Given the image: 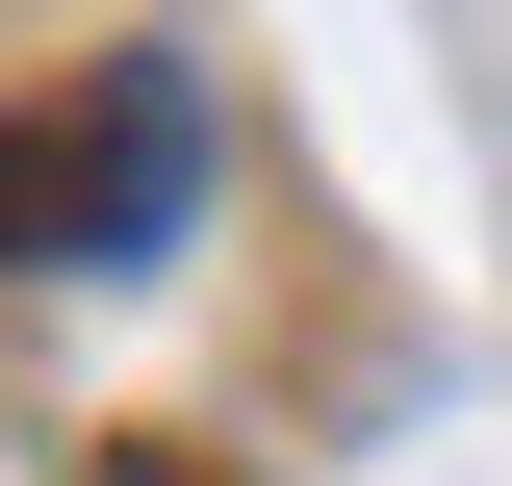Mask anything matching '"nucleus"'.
Masks as SVG:
<instances>
[{"label": "nucleus", "instance_id": "nucleus-1", "mask_svg": "<svg viewBox=\"0 0 512 486\" xmlns=\"http://www.w3.org/2000/svg\"><path fill=\"white\" fill-rule=\"evenodd\" d=\"M205 205V77L180 52H103L77 103L0 128V256H154Z\"/></svg>", "mask_w": 512, "mask_h": 486}]
</instances>
